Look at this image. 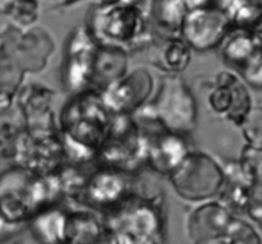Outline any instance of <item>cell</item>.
Here are the masks:
<instances>
[{
  "instance_id": "19",
  "label": "cell",
  "mask_w": 262,
  "mask_h": 244,
  "mask_svg": "<svg viewBox=\"0 0 262 244\" xmlns=\"http://www.w3.org/2000/svg\"><path fill=\"white\" fill-rule=\"evenodd\" d=\"M127 54L114 49L100 48L94 66L91 90L102 92L127 74Z\"/></svg>"
},
{
  "instance_id": "6",
  "label": "cell",
  "mask_w": 262,
  "mask_h": 244,
  "mask_svg": "<svg viewBox=\"0 0 262 244\" xmlns=\"http://www.w3.org/2000/svg\"><path fill=\"white\" fill-rule=\"evenodd\" d=\"M147 138L133 115H114L109 136L96 156V166L136 174L146 164Z\"/></svg>"
},
{
  "instance_id": "13",
  "label": "cell",
  "mask_w": 262,
  "mask_h": 244,
  "mask_svg": "<svg viewBox=\"0 0 262 244\" xmlns=\"http://www.w3.org/2000/svg\"><path fill=\"white\" fill-rule=\"evenodd\" d=\"M209 105L212 112L237 127H242L253 109L245 82L230 72H222L216 76Z\"/></svg>"
},
{
  "instance_id": "28",
  "label": "cell",
  "mask_w": 262,
  "mask_h": 244,
  "mask_svg": "<svg viewBox=\"0 0 262 244\" xmlns=\"http://www.w3.org/2000/svg\"><path fill=\"white\" fill-rule=\"evenodd\" d=\"M10 15L15 22L22 26H28L33 23L37 18V3L35 2H13L10 9Z\"/></svg>"
},
{
  "instance_id": "4",
  "label": "cell",
  "mask_w": 262,
  "mask_h": 244,
  "mask_svg": "<svg viewBox=\"0 0 262 244\" xmlns=\"http://www.w3.org/2000/svg\"><path fill=\"white\" fill-rule=\"evenodd\" d=\"M133 117L146 135L160 130L188 135L197 125L196 97L181 77L166 76L156 96Z\"/></svg>"
},
{
  "instance_id": "26",
  "label": "cell",
  "mask_w": 262,
  "mask_h": 244,
  "mask_svg": "<svg viewBox=\"0 0 262 244\" xmlns=\"http://www.w3.org/2000/svg\"><path fill=\"white\" fill-rule=\"evenodd\" d=\"M227 242L228 244H262V238L255 227L235 217L230 227Z\"/></svg>"
},
{
  "instance_id": "33",
  "label": "cell",
  "mask_w": 262,
  "mask_h": 244,
  "mask_svg": "<svg viewBox=\"0 0 262 244\" xmlns=\"http://www.w3.org/2000/svg\"><path fill=\"white\" fill-rule=\"evenodd\" d=\"M13 7V2H0V13L9 14Z\"/></svg>"
},
{
  "instance_id": "7",
  "label": "cell",
  "mask_w": 262,
  "mask_h": 244,
  "mask_svg": "<svg viewBox=\"0 0 262 244\" xmlns=\"http://www.w3.org/2000/svg\"><path fill=\"white\" fill-rule=\"evenodd\" d=\"M169 181L181 198L202 202L222 193L227 176L215 159L201 151H191Z\"/></svg>"
},
{
  "instance_id": "23",
  "label": "cell",
  "mask_w": 262,
  "mask_h": 244,
  "mask_svg": "<svg viewBox=\"0 0 262 244\" xmlns=\"http://www.w3.org/2000/svg\"><path fill=\"white\" fill-rule=\"evenodd\" d=\"M233 28L256 30L262 22V2H220Z\"/></svg>"
},
{
  "instance_id": "25",
  "label": "cell",
  "mask_w": 262,
  "mask_h": 244,
  "mask_svg": "<svg viewBox=\"0 0 262 244\" xmlns=\"http://www.w3.org/2000/svg\"><path fill=\"white\" fill-rule=\"evenodd\" d=\"M238 164L245 178L252 186L262 187V147L245 146Z\"/></svg>"
},
{
  "instance_id": "10",
  "label": "cell",
  "mask_w": 262,
  "mask_h": 244,
  "mask_svg": "<svg viewBox=\"0 0 262 244\" xmlns=\"http://www.w3.org/2000/svg\"><path fill=\"white\" fill-rule=\"evenodd\" d=\"M13 158L18 166L38 175L58 174L68 163L60 133L31 136L22 130L17 138Z\"/></svg>"
},
{
  "instance_id": "5",
  "label": "cell",
  "mask_w": 262,
  "mask_h": 244,
  "mask_svg": "<svg viewBox=\"0 0 262 244\" xmlns=\"http://www.w3.org/2000/svg\"><path fill=\"white\" fill-rule=\"evenodd\" d=\"M104 224L119 244H164L165 220L160 194L135 193L118 211L105 216Z\"/></svg>"
},
{
  "instance_id": "29",
  "label": "cell",
  "mask_w": 262,
  "mask_h": 244,
  "mask_svg": "<svg viewBox=\"0 0 262 244\" xmlns=\"http://www.w3.org/2000/svg\"><path fill=\"white\" fill-rule=\"evenodd\" d=\"M243 79L255 88H262V51L242 71Z\"/></svg>"
},
{
  "instance_id": "12",
  "label": "cell",
  "mask_w": 262,
  "mask_h": 244,
  "mask_svg": "<svg viewBox=\"0 0 262 244\" xmlns=\"http://www.w3.org/2000/svg\"><path fill=\"white\" fill-rule=\"evenodd\" d=\"M152 90V74L147 69L138 68L125 74L100 94L113 115H135L147 104Z\"/></svg>"
},
{
  "instance_id": "20",
  "label": "cell",
  "mask_w": 262,
  "mask_h": 244,
  "mask_svg": "<svg viewBox=\"0 0 262 244\" xmlns=\"http://www.w3.org/2000/svg\"><path fill=\"white\" fill-rule=\"evenodd\" d=\"M68 210L53 206L36 215L30 223L31 233L40 244H64Z\"/></svg>"
},
{
  "instance_id": "3",
  "label": "cell",
  "mask_w": 262,
  "mask_h": 244,
  "mask_svg": "<svg viewBox=\"0 0 262 244\" xmlns=\"http://www.w3.org/2000/svg\"><path fill=\"white\" fill-rule=\"evenodd\" d=\"M63 197L58 174L38 175L18 165L0 174V212L12 224H28Z\"/></svg>"
},
{
  "instance_id": "2",
  "label": "cell",
  "mask_w": 262,
  "mask_h": 244,
  "mask_svg": "<svg viewBox=\"0 0 262 244\" xmlns=\"http://www.w3.org/2000/svg\"><path fill=\"white\" fill-rule=\"evenodd\" d=\"M151 10L152 2H97L86 27L100 48L127 54L154 43Z\"/></svg>"
},
{
  "instance_id": "18",
  "label": "cell",
  "mask_w": 262,
  "mask_h": 244,
  "mask_svg": "<svg viewBox=\"0 0 262 244\" xmlns=\"http://www.w3.org/2000/svg\"><path fill=\"white\" fill-rule=\"evenodd\" d=\"M192 49L181 36L165 37L156 43L151 53V63L169 76L186 71L191 63Z\"/></svg>"
},
{
  "instance_id": "32",
  "label": "cell",
  "mask_w": 262,
  "mask_h": 244,
  "mask_svg": "<svg viewBox=\"0 0 262 244\" xmlns=\"http://www.w3.org/2000/svg\"><path fill=\"white\" fill-rule=\"evenodd\" d=\"M95 244H119V240H118V238L115 237V234L112 230L106 229L104 234H102V237Z\"/></svg>"
},
{
  "instance_id": "11",
  "label": "cell",
  "mask_w": 262,
  "mask_h": 244,
  "mask_svg": "<svg viewBox=\"0 0 262 244\" xmlns=\"http://www.w3.org/2000/svg\"><path fill=\"white\" fill-rule=\"evenodd\" d=\"M99 49L86 25L74 28L69 36L63 64V83L72 95L91 90Z\"/></svg>"
},
{
  "instance_id": "15",
  "label": "cell",
  "mask_w": 262,
  "mask_h": 244,
  "mask_svg": "<svg viewBox=\"0 0 262 244\" xmlns=\"http://www.w3.org/2000/svg\"><path fill=\"white\" fill-rule=\"evenodd\" d=\"M235 217L222 202H206L188 217L187 234L193 244L227 239Z\"/></svg>"
},
{
  "instance_id": "31",
  "label": "cell",
  "mask_w": 262,
  "mask_h": 244,
  "mask_svg": "<svg viewBox=\"0 0 262 244\" xmlns=\"http://www.w3.org/2000/svg\"><path fill=\"white\" fill-rule=\"evenodd\" d=\"M22 228L23 225H15L8 221V220L3 216L2 212H0V240L12 237L15 233L20 232Z\"/></svg>"
},
{
  "instance_id": "8",
  "label": "cell",
  "mask_w": 262,
  "mask_h": 244,
  "mask_svg": "<svg viewBox=\"0 0 262 244\" xmlns=\"http://www.w3.org/2000/svg\"><path fill=\"white\" fill-rule=\"evenodd\" d=\"M137 178L135 174L96 166L90 173L76 202L109 216L135 196Z\"/></svg>"
},
{
  "instance_id": "34",
  "label": "cell",
  "mask_w": 262,
  "mask_h": 244,
  "mask_svg": "<svg viewBox=\"0 0 262 244\" xmlns=\"http://www.w3.org/2000/svg\"><path fill=\"white\" fill-rule=\"evenodd\" d=\"M197 244H228L227 239H216V240H209V242H202Z\"/></svg>"
},
{
  "instance_id": "21",
  "label": "cell",
  "mask_w": 262,
  "mask_h": 244,
  "mask_svg": "<svg viewBox=\"0 0 262 244\" xmlns=\"http://www.w3.org/2000/svg\"><path fill=\"white\" fill-rule=\"evenodd\" d=\"M104 221L91 211H69L64 244H95L105 233Z\"/></svg>"
},
{
  "instance_id": "30",
  "label": "cell",
  "mask_w": 262,
  "mask_h": 244,
  "mask_svg": "<svg viewBox=\"0 0 262 244\" xmlns=\"http://www.w3.org/2000/svg\"><path fill=\"white\" fill-rule=\"evenodd\" d=\"M246 212L253 221L262 225V187H252Z\"/></svg>"
},
{
  "instance_id": "22",
  "label": "cell",
  "mask_w": 262,
  "mask_h": 244,
  "mask_svg": "<svg viewBox=\"0 0 262 244\" xmlns=\"http://www.w3.org/2000/svg\"><path fill=\"white\" fill-rule=\"evenodd\" d=\"M188 12V4L183 0L152 2V10H151L152 25L166 33L168 35L166 37L181 35L184 19Z\"/></svg>"
},
{
  "instance_id": "35",
  "label": "cell",
  "mask_w": 262,
  "mask_h": 244,
  "mask_svg": "<svg viewBox=\"0 0 262 244\" xmlns=\"http://www.w3.org/2000/svg\"><path fill=\"white\" fill-rule=\"evenodd\" d=\"M255 31H256V33H257V35H258V37H260L261 41H262V22L257 26V28H256Z\"/></svg>"
},
{
  "instance_id": "14",
  "label": "cell",
  "mask_w": 262,
  "mask_h": 244,
  "mask_svg": "<svg viewBox=\"0 0 262 244\" xmlns=\"http://www.w3.org/2000/svg\"><path fill=\"white\" fill-rule=\"evenodd\" d=\"M54 92L40 84H28L18 94V106L25 118V132L31 136L58 135L53 110Z\"/></svg>"
},
{
  "instance_id": "1",
  "label": "cell",
  "mask_w": 262,
  "mask_h": 244,
  "mask_svg": "<svg viewBox=\"0 0 262 244\" xmlns=\"http://www.w3.org/2000/svg\"><path fill=\"white\" fill-rule=\"evenodd\" d=\"M114 115L104 104L101 94L86 90L72 95L59 114V132L67 161L76 165L95 164L112 129Z\"/></svg>"
},
{
  "instance_id": "17",
  "label": "cell",
  "mask_w": 262,
  "mask_h": 244,
  "mask_svg": "<svg viewBox=\"0 0 262 244\" xmlns=\"http://www.w3.org/2000/svg\"><path fill=\"white\" fill-rule=\"evenodd\" d=\"M219 50L225 63L242 72L262 51V41L255 30L232 28Z\"/></svg>"
},
{
  "instance_id": "9",
  "label": "cell",
  "mask_w": 262,
  "mask_h": 244,
  "mask_svg": "<svg viewBox=\"0 0 262 244\" xmlns=\"http://www.w3.org/2000/svg\"><path fill=\"white\" fill-rule=\"evenodd\" d=\"M189 12L184 19L181 37L192 50L220 49L233 25L220 2H187Z\"/></svg>"
},
{
  "instance_id": "27",
  "label": "cell",
  "mask_w": 262,
  "mask_h": 244,
  "mask_svg": "<svg viewBox=\"0 0 262 244\" xmlns=\"http://www.w3.org/2000/svg\"><path fill=\"white\" fill-rule=\"evenodd\" d=\"M241 128L248 145L262 147V107H253Z\"/></svg>"
},
{
  "instance_id": "16",
  "label": "cell",
  "mask_w": 262,
  "mask_h": 244,
  "mask_svg": "<svg viewBox=\"0 0 262 244\" xmlns=\"http://www.w3.org/2000/svg\"><path fill=\"white\" fill-rule=\"evenodd\" d=\"M147 138L146 164L155 173L170 176L191 151L183 136L160 130L145 135Z\"/></svg>"
},
{
  "instance_id": "24",
  "label": "cell",
  "mask_w": 262,
  "mask_h": 244,
  "mask_svg": "<svg viewBox=\"0 0 262 244\" xmlns=\"http://www.w3.org/2000/svg\"><path fill=\"white\" fill-rule=\"evenodd\" d=\"M25 72L0 51V107H8L17 95Z\"/></svg>"
}]
</instances>
